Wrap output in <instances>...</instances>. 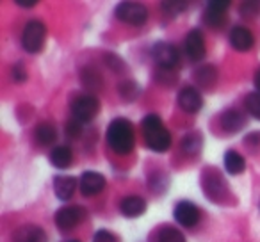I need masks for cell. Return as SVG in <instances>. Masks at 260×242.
Wrapping results in <instances>:
<instances>
[{
    "label": "cell",
    "mask_w": 260,
    "mask_h": 242,
    "mask_svg": "<svg viewBox=\"0 0 260 242\" xmlns=\"http://www.w3.org/2000/svg\"><path fill=\"white\" fill-rule=\"evenodd\" d=\"M57 137V130H55L54 125L50 123H40L36 128V141L40 145L47 146V145H52Z\"/></svg>",
    "instance_id": "19"
},
{
    "label": "cell",
    "mask_w": 260,
    "mask_h": 242,
    "mask_svg": "<svg viewBox=\"0 0 260 242\" xmlns=\"http://www.w3.org/2000/svg\"><path fill=\"white\" fill-rule=\"evenodd\" d=\"M70 242H80V240H70Z\"/></svg>",
    "instance_id": "35"
},
{
    "label": "cell",
    "mask_w": 260,
    "mask_h": 242,
    "mask_svg": "<svg viewBox=\"0 0 260 242\" xmlns=\"http://www.w3.org/2000/svg\"><path fill=\"white\" fill-rule=\"evenodd\" d=\"M223 164H224V169L228 171L230 175H241L246 167V160L241 153L234 152V150H228L223 157Z\"/></svg>",
    "instance_id": "17"
},
{
    "label": "cell",
    "mask_w": 260,
    "mask_h": 242,
    "mask_svg": "<svg viewBox=\"0 0 260 242\" xmlns=\"http://www.w3.org/2000/svg\"><path fill=\"white\" fill-rule=\"evenodd\" d=\"M75 189H77L75 178H72V177L54 178V192L61 201H68V199H72Z\"/></svg>",
    "instance_id": "15"
},
{
    "label": "cell",
    "mask_w": 260,
    "mask_h": 242,
    "mask_svg": "<svg viewBox=\"0 0 260 242\" xmlns=\"http://www.w3.org/2000/svg\"><path fill=\"white\" fill-rule=\"evenodd\" d=\"M119 209L125 217H139L146 212V201L139 196H128L121 201Z\"/></svg>",
    "instance_id": "16"
},
{
    "label": "cell",
    "mask_w": 260,
    "mask_h": 242,
    "mask_svg": "<svg viewBox=\"0 0 260 242\" xmlns=\"http://www.w3.org/2000/svg\"><path fill=\"white\" fill-rule=\"evenodd\" d=\"M244 125H246L244 116H242L239 111L230 109V111H224L223 114H221V127H223L224 132L235 134V132L242 130V128H244Z\"/></svg>",
    "instance_id": "14"
},
{
    "label": "cell",
    "mask_w": 260,
    "mask_h": 242,
    "mask_svg": "<svg viewBox=\"0 0 260 242\" xmlns=\"http://www.w3.org/2000/svg\"><path fill=\"white\" fill-rule=\"evenodd\" d=\"M66 134H68V137H79L80 135V123L79 121H70L68 127H66Z\"/></svg>",
    "instance_id": "32"
},
{
    "label": "cell",
    "mask_w": 260,
    "mask_h": 242,
    "mask_svg": "<svg viewBox=\"0 0 260 242\" xmlns=\"http://www.w3.org/2000/svg\"><path fill=\"white\" fill-rule=\"evenodd\" d=\"M11 75H13V80L15 82H23V80L27 79V72H25V68H23V64H15L11 68Z\"/></svg>",
    "instance_id": "29"
},
{
    "label": "cell",
    "mask_w": 260,
    "mask_h": 242,
    "mask_svg": "<svg viewBox=\"0 0 260 242\" xmlns=\"http://www.w3.org/2000/svg\"><path fill=\"white\" fill-rule=\"evenodd\" d=\"M143 132H145L146 146L153 152H166L171 146V134L162 125V119L157 114H148L143 119Z\"/></svg>",
    "instance_id": "2"
},
{
    "label": "cell",
    "mask_w": 260,
    "mask_h": 242,
    "mask_svg": "<svg viewBox=\"0 0 260 242\" xmlns=\"http://www.w3.org/2000/svg\"><path fill=\"white\" fill-rule=\"evenodd\" d=\"M80 191L84 196H93L105 187V178L96 171H86L80 177Z\"/></svg>",
    "instance_id": "11"
},
{
    "label": "cell",
    "mask_w": 260,
    "mask_h": 242,
    "mask_svg": "<svg viewBox=\"0 0 260 242\" xmlns=\"http://www.w3.org/2000/svg\"><path fill=\"white\" fill-rule=\"evenodd\" d=\"M16 4L22 6V8H34V6H36V0H16Z\"/></svg>",
    "instance_id": "33"
},
{
    "label": "cell",
    "mask_w": 260,
    "mask_h": 242,
    "mask_svg": "<svg viewBox=\"0 0 260 242\" xmlns=\"http://www.w3.org/2000/svg\"><path fill=\"white\" fill-rule=\"evenodd\" d=\"M93 242H118V240H116V237L111 233V231L100 230V231H96V233H94Z\"/></svg>",
    "instance_id": "30"
},
{
    "label": "cell",
    "mask_w": 260,
    "mask_h": 242,
    "mask_svg": "<svg viewBox=\"0 0 260 242\" xmlns=\"http://www.w3.org/2000/svg\"><path fill=\"white\" fill-rule=\"evenodd\" d=\"M162 8L168 15H178L187 8V4L185 2H162Z\"/></svg>",
    "instance_id": "28"
},
{
    "label": "cell",
    "mask_w": 260,
    "mask_h": 242,
    "mask_svg": "<svg viewBox=\"0 0 260 242\" xmlns=\"http://www.w3.org/2000/svg\"><path fill=\"white\" fill-rule=\"evenodd\" d=\"M185 55H187L191 61L198 62L205 57V40H203V34L202 30L198 29H192L191 32L187 34L185 38Z\"/></svg>",
    "instance_id": "7"
},
{
    "label": "cell",
    "mask_w": 260,
    "mask_h": 242,
    "mask_svg": "<svg viewBox=\"0 0 260 242\" xmlns=\"http://www.w3.org/2000/svg\"><path fill=\"white\" fill-rule=\"evenodd\" d=\"M13 242H47V233L43 231V228L25 224L13 233Z\"/></svg>",
    "instance_id": "12"
},
{
    "label": "cell",
    "mask_w": 260,
    "mask_h": 242,
    "mask_svg": "<svg viewBox=\"0 0 260 242\" xmlns=\"http://www.w3.org/2000/svg\"><path fill=\"white\" fill-rule=\"evenodd\" d=\"M178 105H180L185 112H189V114H194V112H198L200 109L203 107V98L196 87L185 86V87H182L180 93H178Z\"/></svg>",
    "instance_id": "9"
},
{
    "label": "cell",
    "mask_w": 260,
    "mask_h": 242,
    "mask_svg": "<svg viewBox=\"0 0 260 242\" xmlns=\"http://www.w3.org/2000/svg\"><path fill=\"white\" fill-rule=\"evenodd\" d=\"M203 20H205V23H207V25H210V27H221L224 22H226V13L214 11V9H207Z\"/></svg>",
    "instance_id": "24"
},
{
    "label": "cell",
    "mask_w": 260,
    "mask_h": 242,
    "mask_svg": "<svg viewBox=\"0 0 260 242\" xmlns=\"http://www.w3.org/2000/svg\"><path fill=\"white\" fill-rule=\"evenodd\" d=\"M82 84L89 89H98V87H102V77L94 70H86L82 73Z\"/></svg>",
    "instance_id": "25"
},
{
    "label": "cell",
    "mask_w": 260,
    "mask_h": 242,
    "mask_svg": "<svg viewBox=\"0 0 260 242\" xmlns=\"http://www.w3.org/2000/svg\"><path fill=\"white\" fill-rule=\"evenodd\" d=\"M153 59H155V62L160 68L171 70L178 64V52L173 45L160 41V43H157L153 47Z\"/></svg>",
    "instance_id": "8"
},
{
    "label": "cell",
    "mask_w": 260,
    "mask_h": 242,
    "mask_svg": "<svg viewBox=\"0 0 260 242\" xmlns=\"http://www.w3.org/2000/svg\"><path fill=\"white\" fill-rule=\"evenodd\" d=\"M116 16L130 25H141L148 18V11L145 6L138 2H119L116 6Z\"/></svg>",
    "instance_id": "5"
},
{
    "label": "cell",
    "mask_w": 260,
    "mask_h": 242,
    "mask_svg": "<svg viewBox=\"0 0 260 242\" xmlns=\"http://www.w3.org/2000/svg\"><path fill=\"white\" fill-rule=\"evenodd\" d=\"M207 8L214 9V11L226 13V9L230 8V2H228V0H214V2H209V4H207Z\"/></svg>",
    "instance_id": "31"
},
{
    "label": "cell",
    "mask_w": 260,
    "mask_h": 242,
    "mask_svg": "<svg viewBox=\"0 0 260 242\" xmlns=\"http://www.w3.org/2000/svg\"><path fill=\"white\" fill-rule=\"evenodd\" d=\"M107 143L116 153L125 155L134 148V128L128 119L116 118L111 121L107 128Z\"/></svg>",
    "instance_id": "1"
},
{
    "label": "cell",
    "mask_w": 260,
    "mask_h": 242,
    "mask_svg": "<svg viewBox=\"0 0 260 242\" xmlns=\"http://www.w3.org/2000/svg\"><path fill=\"white\" fill-rule=\"evenodd\" d=\"M244 105H246V111H248L253 118L260 121V93L248 94L244 100Z\"/></svg>",
    "instance_id": "23"
},
{
    "label": "cell",
    "mask_w": 260,
    "mask_h": 242,
    "mask_svg": "<svg viewBox=\"0 0 260 242\" xmlns=\"http://www.w3.org/2000/svg\"><path fill=\"white\" fill-rule=\"evenodd\" d=\"M138 86H136L132 80H125V82L119 86V93L123 94V98L125 100H134L136 98V94H138Z\"/></svg>",
    "instance_id": "26"
},
{
    "label": "cell",
    "mask_w": 260,
    "mask_h": 242,
    "mask_svg": "<svg viewBox=\"0 0 260 242\" xmlns=\"http://www.w3.org/2000/svg\"><path fill=\"white\" fill-rule=\"evenodd\" d=\"M73 155H72V150L68 146H57L50 152V162L54 167H59V169H64L72 164Z\"/></svg>",
    "instance_id": "18"
},
{
    "label": "cell",
    "mask_w": 260,
    "mask_h": 242,
    "mask_svg": "<svg viewBox=\"0 0 260 242\" xmlns=\"http://www.w3.org/2000/svg\"><path fill=\"white\" fill-rule=\"evenodd\" d=\"M230 43L235 50H241V52H246L253 47V34L249 32L246 27L242 25H237L230 30Z\"/></svg>",
    "instance_id": "13"
},
{
    "label": "cell",
    "mask_w": 260,
    "mask_h": 242,
    "mask_svg": "<svg viewBox=\"0 0 260 242\" xmlns=\"http://www.w3.org/2000/svg\"><path fill=\"white\" fill-rule=\"evenodd\" d=\"M260 13V4L258 2H242L241 4V15L246 18H253Z\"/></svg>",
    "instance_id": "27"
},
{
    "label": "cell",
    "mask_w": 260,
    "mask_h": 242,
    "mask_svg": "<svg viewBox=\"0 0 260 242\" xmlns=\"http://www.w3.org/2000/svg\"><path fill=\"white\" fill-rule=\"evenodd\" d=\"M45 38H47V27L40 20H30L25 25L22 34V45L27 52L30 54H36L43 48Z\"/></svg>",
    "instance_id": "3"
},
{
    "label": "cell",
    "mask_w": 260,
    "mask_h": 242,
    "mask_svg": "<svg viewBox=\"0 0 260 242\" xmlns=\"http://www.w3.org/2000/svg\"><path fill=\"white\" fill-rule=\"evenodd\" d=\"M175 219H177V223H180L185 228L194 226L200 219L198 206L191 201H180L175 206Z\"/></svg>",
    "instance_id": "10"
},
{
    "label": "cell",
    "mask_w": 260,
    "mask_h": 242,
    "mask_svg": "<svg viewBox=\"0 0 260 242\" xmlns=\"http://www.w3.org/2000/svg\"><path fill=\"white\" fill-rule=\"evenodd\" d=\"M100 111V101L96 100L91 94H84V96H79L72 105V112L75 121L79 123H89L91 119L98 114Z\"/></svg>",
    "instance_id": "4"
},
{
    "label": "cell",
    "mask_w": 260,
    "mask_h": 242,
    "mask_svg": "<svg viewBox=\"0 0 260 242\" xmlns=\"http://www.w3.org/2000/svg\"><path fill=\"white\" fill-rule=\"evenodd\" d=\"M202 148V135L192 132V134H187L184 139H182V152L187 153V155H194V153L200 152Z\"/></svg>",
    "instance_id": "21"
},
{
    "label": "cell",
    "mask_w": 260,
    "mask_h": 242,
    "mask_svg": "<svg viewBox=\"0 0 260 242\" xmlns=\"http://www.w3.org/2000/svg\"><path fill=\"white\" fill-rule=\"evenodd\" d=\"M253 82H255V87H256V91L260 93V70L255 73V79H253Z\"/></svg>",
    "instance_id": "34"
},
{
    "label": "cell",
    "mask_w": 260,
    "mask_h": 242,
    "mask_svg": "<svg viewBox=\"0 0 260 242\" xmlns=\"http://www.w3.org/2000/svg\"><path fill=\"white\" fill-rule=\"evenodd\" d=\"M155 242H185V237L182 235L180 230L173 226H164L157 231Z\"/></svg>",
    "instance_id": "20"
},
{
    "label": "cell",
    "mask_w": 260,
    "mask_h": 242,
    "mask_svg": "<svg viewBox=\"0 0 260 242\" xmlns=\"http://www.w3.org/2000/svg\"><path fill=\"white\" fill-rule=\"evenodd\" d=\"M84 217V210L82 206L73 205V206H64L55 214V224H57L59 230L68 231L72 228H75L80 223V219Z\"/></svg>",
    "instance_id": "6"
},
{
    "label": "cell",
    "mask_w": 260,
    "mask_h": 242,
    "mask_svg": "<svg viewBox=\"0 0 260 242\" xmlns=\"http://www.w3.org/2000/svg\"><path fill=\"white\" fill-rule=\"evenodd\" d=\"M196 79L203 87H210L212 84H216V70L212 66H203L202 70L196 72Z\"/></svg>",
    "instance_id": "22"
}]
</instances>
